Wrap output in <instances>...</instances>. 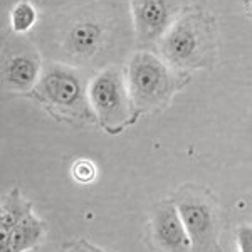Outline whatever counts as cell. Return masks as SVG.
Returning a JSON list of instances; mask_svg holds the SVG:
<instances>
[{
	"mask_svg": "<svg viewBox=\"0 0 252 252\" xmlns=\"http://www.w3.org/2000/svg\"><path fill=\"white\" fill-rule=\"evenodd\" d=\"M212 24L202 15H185L172 24L161 40V52L177 67H198L207 63L214 39Z\"/></svg>",
	"mask_w": 252,
	"mask_h": 252,
	"instance_id": "obj_1",
	"label": "cell"
},
{
	"mask_svg": "<svg viewBox=\"0 0 252 252\" xmlns=\"http://www.w3.org/2000/svg\"><path fill=\"white\" fill-rule=\"evenodd\" d=\"M126 84L131 101L140 109L166 103L175 91V78L163 61L150 52H136L128 64Z\"/></svg>",
	"mask_w": 252,
	"mask_h": 252,
	"instance_id": "obj_2",
	"label": "cell"
},
{
	"mask_svg": "<svg viewBox=\"0 0 252 252\" xmlns=\"http://www.w3.org/2000/svg\"><path fill=\"white\" fill-rule=\"evenodd\" d=\"M131 96L121 72L108 69L97 74L88 88V103L104 126H121L129 115Z\"/></svg>",
	"mask_w": 252,
	"mask_h": 252,
	"instance_id": "obj_3",
	"label": "cell"
},
{
	"mask_svg": "<svg viewBox=\"0 0 252 252\" xmlns=\"http://www.w3.org/2000/svg\"><path fill=\"white\" fill-rule=\"evenodd\" d=\"M42 99L61 111H79L84 106V89L78 76L66 67H51L37 84Z\"/></svg>",
	"mask_w": 252,
	"mask_h": 252,
	"instance_id": "obj_4",
	"label": "cell"
},
{
	"mask_svg": "<svg viewBox=\"0 0 252 252\" xmlns=\"http://www.w3.org/2000/svg\"><path fill=\"white\" fill-rule=\"evenodd\" d=\"M131 5L136 31L143 40L163 39L175 22L173 0H131Z\"/></svg>",
	"mask_w": 252,
	"mask_h": 252,
	"instance_id": "obj_5",
	"label": "cell"
},
{
	"mask_svg": "<svg viewBox=\"0 0 252 252\" xmlns=\"http://www.w3.org/2000/svg\"><path fill=\"white\" fill-rule=\"evenodd\" d=\"M153 235L158 246L166 252H192L193 242L178 212L172 204L161 205L153 215Z\"/></svg>",
	"mask_w": 252,
	"mask_h": 252,
	"instance_id": "obj_6",
	"label": "cell"
},
{
	"mask_svg": "<svg viewBox=\"0 0 252 252\" xmlns=\"http://www.w3.org/2000/svg\"><path fill=\"white\" fill-rule=\"evenodd\" d=\"M178 212L192 239L193 247L209 246L214 234V217L210 207L202 200L190 198L178 205Z\"/></svg>",
	"mask_w": 252,
	"mask_h": 252,
	"instance_id": "obj_7",
	"label": "cell"
},
{
	"mask_svg": "<svg viewBox=\"0 0 252 252\" xmlns=\"http://www.w3.org/2000/svg\"><path fill=\"white\" fill-rule=\"evenodd\" d=\"M44 225L34 215L26 217L10 232L0 235V252H26L40 241Z\"/></svg>",
	"mask_w": 252,
	"mask_h": 252,
	"instance_id": "obj_8",
	"label": "cell"
},
{
	"mask_svg": "<svg viewBox=\"0 0 252 252\" xmlns=\"http://www.w3.org/2000/svg\"><path fill=\"white\" fill-rule=\"evenodd\" d=\"M103 31L96 22H78L66 39V47L76 58H91L101 46Z\"/></svg>",
	"mask_w": 252,
	"mask_h": 252,
	"instance_id": "obj_9",
	"label": "cell"
},
{
	"mask_svg": "<svg viewBox=\"0 0 252 252\" xmlns=\"http://www.w3.org/2000/svg\"><path fill=\"white\" fill-rule=\"evenodd\" d=\"M39 76V64L29 54H15L5 64V81L10 88L27 91L35 84Z\"/></svg>",
	"mask_w": 252,
	"mask_h": 252,
	"instance_id": "obj_10",
	"label": "cell"
},
{
	"mask_svg": "<svg viewBox=\"0 0 252 252\" xmlns=\"http://www.w3.org/2000/svg\"><path fill=\"white\" fill-rule=\"evenodd\" d=\"M31 205L22 200L19 192H12L3 198L0 209V234H7L20 223L26 217H29Z\"/></svg>",
	"mask_w": 252,
	"mask_h": 252,
	"instance_id": "obj_11",
	"label": "cell"
},
{
	"mask_svg": "<svg viewBox=\"0 0 252 252\" xmlns=\"http://www.w3.org/2000/svg\"><path fill=\"white\" fill-rule=\"evenodd\" d=\"M37 20V10L29 2H19L10 12V24L12 29L19 34L31 31Z\"/></svg>",
	"mask_w": 252,
	"mask_h": 252,
	"instance_id": "obj_12",
	"label": "cell"
},
{
	"mask_svg": "<svg viewBox=\"0 0 252 252\" xmlns=\"http://www.w3.org/2000/svg\"><path fill=\"white\" fill-rule=\"evenodd\" d=\"M72 177L79 182V184H89L96 178V166L93 161L81 158L72 165Z\"/></svg>",
	"mask_w": 252,
	"mask_h": 252,
	"instance_id": "obj_13",
	"label": "cell"
},
{
	"mask_svg": "<svg viewBox=\"0 0 252 252\" xmlns=\"http://www.w3.org/2000/svg\"><path fill=\"white\" fill-rule=\"evenodd\" d=\"M239 252H252V227H241L237 230Z\"/></svg>",
	"mask_w": 252,
	"mask_h": 252,
	"instance_id": "obj_14",
	"label": "cell"
},
{
	"mask_svg": "<svg viewBox=\"0 0 252 252\" xmlns=\"http://www.w3.org/2000/svg\"><path fill=\"white\" fill-rule=\"evenodd\" d=\"M72 252H99V251H96V249H93V247H81V249H76V251H72Z\"/></svg>",
	"mask_w": 252,
	"mask_h": 252,
	"instance_id": "obj_15",
	"label": "cell"
}]
</instances>
